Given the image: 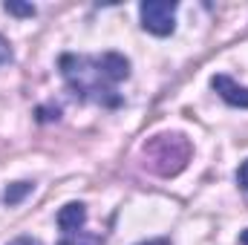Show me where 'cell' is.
I'll list each match as a JSON object with an SVG mask.
<instances>
[{"label":"cell","mask_w":248,"mask_h":245,"mask_svg":"<svg viewBox=\"0 0 248 245\" xmlns=\"http://www.w3.org/2000/svg\"><path fill=\"white\" fill-rule=\"evenodd\" d=\"M32 190V182H15L12 187H6V193H3V202L6 205H17L26 193Z\"/></svg>","instance_id":"cell-6"},{"label":"cell","mask_w":248,"mask_h":245,"mask_svg":"<svg viewBox=\"0 0 248 245\" xmlns=\"http://www.w3.org/2000/svg\"><path fill=\"white\" fill-rule=\"evenodd\" d=\"M240 243H243V245H248V228L243 231V234H240Z\"/></svg>","instance_id":"cell-13"},{"label":"cell","mask_w":248,"mask_h":245,"mask_svg":"<svg viewBox=\"0 0 248 245\" xmlns=\"http://www.w3.org/2000/svg\"><path fill=\"white\" fill-rule=\"evenodd\" d=\"M84 222H87V208H84L81 202H69V205H63L61 214H58V228L63 231V237H69V234H81Z\"/></svg>","instance_id":"cell-5"},{"label":"cell","mask_w":248,"mask_h":245,"mask_svg":"<svg viewBox=\"0 0 248 245\" xmlns=\"http://www.w3.org/2000/svg\"><path fill=\"white\" fill-rule=\"evenodd\" d=\"M141 245H170L168 240H150V243H141Z\"/></svg>","instance_id":"cell-12"},{"label":"cell","mask_w":248,"mask_h":245,"mask_svg":"<svg viewBox=\"0 0 248 245\" xmlns=\"http://www.w3.org/2000/svg\"><path fill=\"white\" fill-rule=\"evenodd\" d=\"M176 3H168V0H147L139 6V15H141V29L156 35V38H165L176 29Z\"/></svg>","instance_id":"cell-3"},{"label":"cell","mask_w":248,"mask_h":245,"mask_svg":"<svg viewBox=\"0 0 248 245\" xmlns=\"http://www.w3.org/2000/svg\"><path fill=\"white\" fill-rule=\"evenodd\" d=\"M3 9H6V12H12V15H29V17L35 15V6H20V3H6Z\"/></svg>","instance_id":"cell-8"},{"label":"cell","mask_w":248,"mask_h":245,"mask_svg":"<svg viewBox=\"0 0 248 245\" xmlns=\"http://www.w3.org/2000/svg\"><path fill=\"white\" fill-rule=\"evenodd\" d=\"M9 245H35V243H32L29 237H17V240H12Z\"/></svg>","instance_id":"cell-11"},{"label":"cell","mask_w":248,"mask_h":245,"mask_svg":"<svg viewBox=\"0 0 248 245\" xmlns=\"http://www.w3.org/2000/svg\"><path fill=\"white\" fill-rule=\"evenodd\" d=\"M12 61V49H9V41L0 35V63H9Z\"/></svg>","instance_id":"cell-10"},{"label":"cell","mask_w":248,"mask_h":245,"mask_svg":"<svg viewBox=\"0 0 248 245\" xmlns=\"http://www.w3.org/2000/svg\"><path fill=\"white\" fill-rule=\"evenodd\" d=\"M237 182H240L243 190H248V159L240 165V170H237Z\"/></svg>","instance_id":"cell-9"},{"label":"cell","mask_w":248,"mask_h":245,"mask_svg":"<svg viewBox=\"0 0 248 245\" xmlns=\"http://www.w3.org/2000/svg\"><path fill=\"white\" fill-rule=\"evenodd\" d=\"M58 245H104V237H98V234H69Z\"/></svg>","instance_id":"cell-7"},{"label":"cell","mask_w":248,"mask_h":245,"mask_svg":"<svg viewBox=\"0 0 248 245\" xmlns=\"http://www.w3.org/2000/svg\"><path fill=\"white\" fill-rule=\"evenodd\" d=\"M211 87L219 92V98L231 107H248V87H240L237 81H231L228 75H214Z\"/></svg>","instance_id":"cell-4"},{"label":"cell","mask_w":248,"mask_h":245,"mask_svg":"<svg viewBox=\"0 0 248 245\" xmlns=\"http://www.w3.org/2000/svg\"><path fill=\"white\" fill-rule=\"evenodd\" d=\"M61 75L69 92L81 101H95L101 107H119L122 95L116 87L130 78V61L119 52L104 55H61Z\"/></svg>","instance_id":"cell-1"},{"label":"cell","mask_w":248,"mask_h":245,"mask_svg":"<svg viewBox=\"0 0 248 245\" xmlns=\"http://www.w3.org/2000/svg\"><path fill=\"white\" fill-rule=\"evenodd\" d=\"M190 153L193 147L182 133H159L144 141V165L159 176H176L179 170H185Z\"/></svg>","instance_id":"cell-2"}]
</instances>
